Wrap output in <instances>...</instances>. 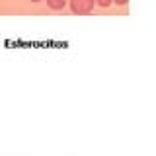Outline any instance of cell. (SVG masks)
<instances>
[{
  "instance_id": "5",
  "label": "cell",
  "mask_w": 156,
  "mask_h": 156,
  "mask_svg": "<svg viewBox=\"0 0 156 156\" xmlns=\"http://www.w3.org/2000/svg\"><path fill=\"white\" fill-rule=\"evenodd\" d=\"M31 2H39V0H31Z\"/></svg>"
},
{
  "instance_id": "4",
  "label": "cell",
  "mask_w": 156,
  "mask_h": 156,
  "mask_svg": "<svg viewBox=\"0 0 156 156\" xmlns=\"http://www.w3.org/2000/svg\"><path fill=\"white\" fill-rule=\"evenodd\" d=\"M111 2H115V4H119V6H125L129 0H111Z\"/></svg>"
},
{
  "instance_id": "3",
  "label": "cell",
  "mask_w": 156,
  "mask_h": 156,
  "mask_svg": "<svg viewBox=\"0 0 156 156\" xmlns=\"http://www.w3.org/2000/svg\"><path fill=\"white\" fill-rule=\"evenodd\" d=\"M96 4H100L101 8H107L111 4V0H96Z\"/></svg>"
},
{
  "instance_id": "1",
  "label": "cell",
  "mask_w": 156,
  "mask_h": 156,
  "mask_svg": "<svg viewBox=\"0 0 156 156\" xmlns=\"http://www.w3.org/2000/svg\"><path fill=\"white\" fill-rule=\"evenodd\" d=\"M96 0H70V8L74 14H88L92 12Z\"/></svg>"
},
{
  "instance_id": "2",
  "label": "cell",
  "mask_w": 156,
  "mask_h": 156,
  "mask_svg": "<svg viewBox=\"0 0 156 156\" xmlns=\"http://www.w3.org/2000/svg\"><path fill=\"white\" fill-rule=\"evenodd\" d=\"M47 6L53 10H61L66 6V0H47Z\"/></svg>"
}]
</instances>
